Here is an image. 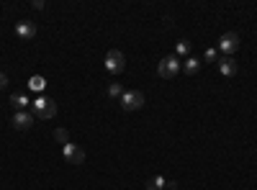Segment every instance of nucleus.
Returning <instances> with one entry per match:
<instances>
[{
	"label": "nucleus",
	"mask_w": 257,
	"mask_h": 190,
	"mask_svg": "<svg viewBox=\"0 0 257 190\" xmlns=\"http://www.w3.org/2000/svg\"><path fill=\"white\" fill-rule=\"evenodd\" d=\"M31 113H34V119H54L57 116V103L52 98H36L34 103H31Z\"/></svg>",
	"instance_id": "obj_1"
},
{
	"label": "nucleus",
	"mask_w": 257,
	"mask_h": 190,
	"mask_svg": "<svg viewBox=\"0 0 257 190\" xmlns=\"http://www.w3.org/2000/svg\"><path fill=\"white\" fill-rule=\"evenodd\" d=\"M180 69H183V62H180L175 54H170V57H165V60L157 64V75L162 80H172V77H177Z\"/></svg>",
	"instance_id": "obj_2"
},
{
	"label": "nucleus",
	"mask_w": 257,
	"mask_h": 190,
	"mask_svg": "<svg viewBox=\"0 0 257 190\" xmlns=\"http://www.w3.org/2000/svg\"><path fill=\"white\" fill-rule=\"evenodd\" d=\"M105 69H108L111 75H121V72L126 69V57H124V52L111 49L108 54H105Z\"/></svg>",
	"instance_id": "obj_3"
},
{
	"label": "nucleus",
	"mask_w": 257,
	"mask_h": 190,
	"mask_svg": "<svg viewBox=\"0 0 257 190\" xmlns=\"http://www.w3.org/2000/svg\"><path fill=\"white\" fill-rule=\"evenodd\" d=\"M144 106V95L139 90H126L121 95V108L124 111H139Z\"/></svg>",
	"instance_id": "obj_4"
},
{
	"label": "nucleus",
	"mask_w": 257,
	"mask_h": 190,
	"mask_svg": "<svg viewBox=\"0 0 257 190\" xmlns=\"http://www.w3.org/2000/svg\"><path fill=\"white\" fill-rule=\"evenodd\" d=\"M237 49H239V36H237L234 31L224 34V36L219 39V52H221L224 57H232V54H234Z\"/></svg>",
	"instance_id": "obj_5"
},
{
	"label": "nucleus",
	"mask_w": 257,
	"mask_h": 190,
	"mask_svg": "<svg viewBox=\"0 0 257 190\" xmlns=\"http://www.w3.org/2000/svg\"><path fill=\"white\" fill-rule=\"evenodd\" d=\"M62 154H65L67 162H72V165H83V162H85V152L78 147V144H65Z\"/></svg>",
	"instance_id": "obj_6"
},
{
	"label": "nucleus",
	"mask_w": 257,
	"mask_h": 190,
	"mask_svg": "<svg viewBox=\"0 0 257 190\" xmlns=\"http://www.w3.org/2000/svg\"><path fill=\"white\" fill-rule=\"evenodd\" d=\"M13 126H16L18 131H28L34 126V113L28 111H16V116H13Z\"/></svg>",
	"instance_id": "obj_7"
},
{
	"label": "nucleus",
	"mask_w": 257,
	"mask_h": 190,
	"mask_svg": "<svg viewBox=\"0 0 257 190\" xmlns=\"http://www.w3.org/2000/svg\"><path fill=\"white\" fill-rule=\"evenodd\" d=\"M16 36L23 39V41L34 39V36H36V26H34V21H18V23H16Z\"/></svg>",
	"instance_id": "obj_8"
},
{
	"label": "nucleus",
	"mask_w": 257,
	"mask_h": 190,
	"mask_svg": "<svg viewBox=\"0 0 257 190\" xmlns=\"http://www.w3.org/2000/svg\"><path fill=\"white\" fill-rule=\"evenodd\" d=\"M216 64H219V72H221L224 77H234L237 75V62L232 60V57H221Z\"/></svg>",
	"instance_id": "obj_9"
},
{
	"label": "nucleus",
	"mask_w": 257,
	"mask_h": 190,
	"mask_svg": "<svg viewBox=\"0 0 257 190\" xmlns=\"http://www.w3.org/2000/svg\"><path fill=\"white\" fill-rule=\"evenodd\" d=\"M10 106L16 111H26L31 106V100H28V95H23V93H16V95H10Z\"/></svg>",
	"instance_id": "obj_10"
},
{
	"label": "nucleus",
	"mask_w": 257,
	"mask_h": 190,
	"mask_svg": "<svg viewBox=\"0 0 257 190\" xmlns=\"http://www.w3.org/2000/svg\"><path fill=\"white\" fill-rule=\"evenodd\" d=\"M183 69L188 72V75H198V69H201V60H195V57H188V60H183Z\"/></svg>",
	"instance_id": "obj_11"
},
{
	"label": "nucleus",
	"mask_w": 257,
	"mask_h": 190,
	"mask_svg": "<svg viewBox=\"0 0 257 190\" xmlns=\"http://www.w3.org/2000/svg\"><path fill=\"white\" fill-rule=\"evenodd\" d=\"M165 185H168V180H165L162 175H155V178L147 180V190H162Z\"/></svg>",
	"instance_id": "obj_12"
},
{
	"label": "nucleus",
	"mask_w": 257,
	"mask_h": 190,
	"mask_svg": "<svg viewBox=\"0 0 257 190\" xmlns=\"http://www.w3.org/2000/svg\"><path fill=\"white\" fill-rule=\"evenodd\" d=\"M177 54H180V57H185V60H188V57H190V41L180 39V41H177Z\"/></svg>",
	"instance_id": "obj_13"
},
{
	"label": "nucleus",
	"mask_w": 257,
	"mask_h": 190,
	"mask_svg": "<svg viewBox=\"0 0 257 190\" xmlns=\"http://www.w3.org/2000/svg\"><path fill=\"white\" fill-rule=\"evenodd\" d=\"M121 95H124V87H121L118 82H111L108 85V98H118L121 100Z\"/></svg>",
	"instance_id": "obj_14"
},
{
	"label": "nucleus",
	"mask_w": 257,
	"mask_h": 190,
	"mask_svg": "<svg viewBox=\"0 0 257 190\" xmlns=\"http://www.w3.org/2000/svg\"><path fill=\"white\" fill-rule=\"evenodd\" d=\"M203 60H206V62H219V49L208 47V49L203 52Z\"/></svg>",
	"instance_id": "obj_15"
},
{
	"label": "nucleus",
	"mask_w": 257,
	"mask_h": 190,
	"mask_svg": "<svg viewBox=\"0 0 257 190\" xmlns=\"http://www.w3.org/2000/svg\"><path fill=\"white\" fill-rule=\"evenodd\" d=\"M54 136H57V141H62V147H65V144H70V136H67V131H65V128H57V131H54Z\"/></svg>",
	"instance_id": "obj_16"
},
{
	"label": "nucleus",
	"mask_w": 257,
	"mask_h": 190,
	"mask_svg": "<svg viewBox=\"0 0 257 190\" xmlns=\"http://www.w3.org/2000/svg\"><path fill=\"white\" fill-rule=\"evenodd\" d=\"M31 90H44V77H31Z\"/></svg>",
	"instance_id": "obj_17"
},
{
	"label": "nucleus",
	"mask_w": 257,
	"mask_h": 190,
	"mask_svg": "<svg viewBox=\"0 0 257 190\" xmlns=\"http://www.w3.org/2000/svg\"><path fill=\"white\" fill-rule=\"evenodd\" d=\"M5 85H8V77H5V72H0V90H5Z\"/></svg>",
	"instance_id": "obj_18"
}]
</instances>
